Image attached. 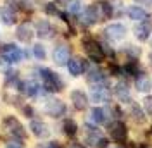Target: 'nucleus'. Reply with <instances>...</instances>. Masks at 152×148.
<instances>
[{
    "mask_svg": "<svg viewBox=\"0 0 152 148\" xmlns=\"http://www.w3.org/2000/svg\"><path fill=\"white\" fill-rule=\"evenodd\" d=\"M124 54H128L132 59H138V57H140V54H142V50H140V46L126 45V46H124Z\"/></svg>",
    "mask_w": 152,
    "mask_h": 148,
    "instance_id": "nucleus-28",
    "label": "nucleus"
},
{
    "mask_svg": "<svg viewBox=\"0 0 152 148\" xmlns=\"http://www.w3.org/2000/svg\"><path fill=\"white\" fill-rule=\"evenodd\" d=\"M52 59L57 65H67L69 59H71V50L67 45H57L52 52Z\"/></svg>",
    "mask_w": 152,
    "mask_h": 148,
    "instance_id": "nucleus-10",
    "label": "nucleus"
},
{
    "mask_svg": "<svg viewBox=\"0 0 152 148\" xmlns=\"http://www.w3.org/2000/svg\"><path fill=\"white\" fill-rule=\"evenodd\" d=\"M43 110L47 115L54 117V119H59L66 114V103L62 102L61 98H47L45 103H43Z\"/></svg>",
    "mask_w": 152,
    "mask_h": 148,
    "instance_id": "nucleus-6",
    "label": "nucleus"
},
{
    "mask_svg": "<svg viewBox=\"0 0 152 148\" xmlns=\"http://www.w3.org/2000/svg\"><path fill=\"white\" fill-rule=\"evenodd\" d=\"M5 148H23V145H21V141H19V139H16V141H12V143L9 141Z\"/></svg>",
    "mask_w": 152,
    "mask_h": 148,
    "instance_id": "nucleus-32",
    "label": "nucleus"
},
{
    "mask_svg": "<svg viewBox=\"0 0 152 148\" xmlns=\"http://www.w3.org/2000/svg\"><path fill=\"white\" fill-rule=\"evenodd\" d=\"M23 112L26 114V117H33V109H31L29 105H24V107H23Z\"/></svg>",
    "mask_w": 152,
    "mask_h": 148,
    "instance_id": "nucleus-34",
    "label": "nucleus"
},
{
    "mask_svg": "<svg viewBox=\"0 0 152 148\" xmlns=\"http://www.w3.org/2000/svg\"><path fill=\"white\" fill-rule=\"evenodd\" d=\"M149 62H151V64H152V52H151V54H149Z\"/></svg>",
    "mask_w": 152,
    "mask_h": 148,
    "instance_id": "nucleus-37",
    "label": "nucleus"
},
{
    "mask_svg": "<svg viewBox=\"0 0 152 148\" xmlns=\"http://www.w3.org/2000/svg\"><path fill=\"white\" fill-rule=\"evenodd\" d=\"M45 12H47L48 16H62L61 12H59V9H57V5H54V4H45Z\"/></svg>",
    "mask_w": 152,
    "mask_h": 148,
    "instance_id": "nucleus-30",
    "label": "nucleus"
},
{
    "mask_svg": "<svg viewBox=\"0 0 152 148\" xmlns=\"http://www.w3.org/2000/svg\"><path fill=\"white\" fill-rule=\"evenodd\" d=\"M33 55L37 57L38 60H45V57H47V50H45V46L42 45V43H37V45L33 46Z\"/></svg>",
    "mask_w": 152,
    "mask_h": 148,
    "instance_id": "nucleus-27",
    "label": "nucleus"
},
{
    "mask_svg": "<svg viewBox=\"0 0 152 148\" xmlns=\"http://www.w3.org/2000/svg\"><path fill=\"white\" fill-rule=\"evenodd\" d=\"M81 46H83V52L86 54V57L95 62V64H100V62H104L105 60V52H104V46L100 45L97 40L94 38L86 36L81 40Z\"/></svg>",
    "mask_w": 152,
    "mask_h": 148,
    "instance_id": "nucleus-2",
    "label": "nucleus"
},
{
    "mask_svg": "<svg viewBox=\"0 0 152 148\" xmlns=\"http://www.w3.org/2000/svg\"><path fill=\"white\" fill-rule=\"evenodd\" d=\"M95 147H97V148H107V147H109V139L104 138V136H100L99 141L95 143Z\"/></svg>",
    "mask_w": 152,
    "mask_h": 148,
    "instance_id": "nucleus-31",
    "label": "nucleus"
},
{
    "mask_svg": "<svg viewBox=\"0 0 152 148\" xmlns=\"http://www.w3.org/2000/svg\"><path fill=\"white\" fill-rule=\"evenodd\" d=\"M67 12L75 14V16H80L83 12V5L80 0H67Z\"/></svg>",
    "mask_w": 152,
    "mask_h": 148,
    "instance_id": "nucleus-26",
    "label": "nucleus"
},
{
    "mask_svg": "<svg viewBox=\"0 0 152 148\" xmlns=\"http://www.w3.org/2000/svg\"><path fill=\"white\" fill-rule=\"evenodd\" d=\"M151 46H152V38H151Z\"/></svg>",
    "mask_w": 152,
    "mask_h": 148,
    "instance_id": "nucleus-39",
    "label": "nucleus"
},
{
    "mask_svg": "<svg viewBox=\"0 0 152 148\" xmlns=\"http://www.w3.org/2000/svg\"><path fill=\"white\" fill-rule=\"evenodd\" d=\"M128 35V29L124 24L121 22H111V24H107L104 29V36L111 41V43H121L124 38Z\"/></svg>",
    "mask_w": 152,
    "mask_h": 148,
    "instance_id": "nucleus-5",
    "label": "nucleus"
},
{
    "mask_svg": "<svg viewBox=\"0 0 152 148\" xmlns=\"http://www.w3.org/2000/svg\"><path fill=\"white\" fill-rule=\"evenodd\" d=\"M135 88H137V91H138V93H149L152 90L151 78H149L147 74L140 73L137 78H135Z\"/></svg>",
    "mask_w": 152,
    "mask_h": 148,
    "instance_id": "nucleus-19",
    "label": "nucleus"
},
{
    "mask_svg": "<svg viewBox=\"0 0 152 148\" xmlns=\"http://www.w3.org/2000/svg\"><path fill=\"white\" fill-rule=\"evenodd\" d=\"M47 148H59V145H57L56 141H52V143H50V145H48Z\"/></svg>",
    "mask_w": 152,
    "mask_h": 148,
    "instance_id": "nucleus-36",
    "label": "nucleus"
},
{
    "mask_svg": "<svg viewBox=\"0 0 152 148\" xmlns=\"http://www.w3.org/2000/svg\"><path fill=\"white\" fill-rule=\"evenodd\" d=\"M109 136L114 139V141H118V143H123L126 136H128V128H126V124H124L123 120H113L111 124H109Z\"/></svg>",
    "mask_w": 152,
    "mask_h": 148,
    "instance_id": "nucleus-8",
    "label": "nucleus"
},
{
    "mask_svg": "<svg viewBox=\"0 0 152 148\" xmlns=\"http://www.w3.org/2000/svg\"><path fill=\"white\" fill-rule=\"evenodd\" d=\"M123 73L126 76H138V74L142 73L140 71V62L137 60V59H130V60H126V64L123 65Z\"/></svg>",
    "mask_w": 152,
    "mask_h": 148,
    "instance_id": "nucleus-21",
    "label": "nucleus"
},
{
    "mask_svg": "<svg viewBox=\"0 0 152 148\" xmlns=\"http://www.w3.org/2000/svg\"><path fill=\"white\" fill-rule=\"evenodd\" d=\"M142 103H143V110H145V114L152 117V96L151 95H147V96L143 98Z\"/></svg>",
    "mask_w": 152,
    "mask_h": 148,
    "instance_id": "nucleus-29",
    "label": "nucleus"
},
{
    "mask_svg": "<svg viewBox=\"0 0 152 148\" xmlns=\"http://www.w3.org/2000/svg\"><path fill=\"white\" fill-rule=\"evenodd\" d=\"M130 115H132V119L135 120V122H140V124H143L145 119H147V115H145L143 109H140V105L135 103V102L130 103Z\"/></svg>",
    "mask_w": 152,
    "mask_h": 148,
    "instance_id": "nucleus-22",
    "label": "nucleus"
},
{
    "mask_svg": "<svg viewBox=\"0 0 152 148\" xmlns=\"http://www.w3.org/2000/svg\"><path fill=\"white\" fill-rule=\"evenodd\" d=\"M126 16L132 19V21H135V22H143V21H147L149 19V12L143 9V7H140V5H128L126 7Z\"/></svg>",
    "mask_w": 152,
    "mask_h": 148,
    "instance_id": "nucleus-11",
    "label": "nucleus"
},
{
    "mask_svg": "<svg viewBox=\"0 0 152 148\" xmlns=\"http://www.w3.org/2000/svg\"><path fill=\"white\" fill-rule=\"evenodd\" d=\"M109 88H107V83H100V84H92V91H90V98L92 102L95 103H105L109 102Z\"/></svg>",
    "mask_w": 152,
    "mask_h": 148,
    "instance_id": "nucleus-9",
    "label": "nucleus"
},
{
    "mask_svg": "<svg viewBox=\"0 0 152 148\" xmlns=\"http://www.w3.org/2000/svg\"><path fill=\"white\" fill-rule=\"evenodd\" d=\"M40 79H42L43 88L50 93H57L64 88V81L52 69H40Z\"/></svg>",
    "mask_w": 152,
    "mask_h": 148,
    "instance_id": "nucleus-3",
    "label": "nucleus"
},
{
    "mask_svg": "<svg viewBox=\"0 0 152 148\" xmlns=\"http://www.w3.org/2000/svg\"><path fill=\"white\" fill-rule=\"evenodd\" d=\"M62 133L66 134V136H75L76 133H78V124H76V120L73 119H66L62 122Z\"/></svg>",
    "mask_w": 152,
    "mask_h": 148,
    "instance_id": "nucleus-25",
    "label": "nucleus"
},
{
    "mask_svg": "<svg viewBox=\"0 0 152 148\" xmlns=\"http://www.w3.org/2000/svg\"><path fill=\"white\" fill-rule=\"evenodd\" d=\"M81 14H83V22L90 26V24H95V22L111 19L114 16V9L109 4V0H99L92 5H88L85 12H81Z\"/></svg>",
    "mask_w": 152,
    "mask_h": 148,
    "instance_id": "nucleus-1",
    "label": "nucleus"
},
{
    "mask_svg": "<svg viewBox=\"0 0 152 148\" xmlns=\"http://www.w3.org/2000/svg\"><path fill=\"white\" fill-rule=\"evenodd\" d=\"M16 12L14 9H10V5H4L0 7V22L5 24V26H10V24H16Z\"/></svg>",
    "mask_w": 152,
    "mask_h": 148,
    "instance_id": "nucleus-20",
    "label": "nucleus"
},
{
    "mask_svg": "<svg viewBox=\"0 0 152 148\" xmlns=\"http://www.w3.org/2000/svg\"><path fill=\"white\" fill-rule=\"evenodd\" d=\"M69 148H86L85 145H81V143H71V147Z\"/></svg>",
    "mask_w": 152,
    "mask_h": 148,
    "instance_id": "nucleus-35",
    "label": "nucleus"
},
{
    "mask_svg": "<svg viewBox=\"0 0 152 148\" xmlns=\"http://www.w3.org/2000/svg\"><path fill=\"white\" fill-rule=\"evenodd\" d=\"M114 95L121 100L123 103H132L133 100L130 98V86L126 81H119V83L114 86Z\"/></svg>",
    "mask_w": 152,
    "mask_h": 148,
    "instance_id": "nucleus-18",
    "label": "nucleus"
},
{
    "mask_svg": "<svg viewBox=\"0 0 152 148\" xmlns=\"http://www.w3.org/2000/svg\"><path fill=\"white\" fill-rule=\"evenodd\" d=\"M86 81L90 84H100V83H107V76L102 69H99V67H92V69H88V73H86Z\"/></svg>",
    "mask_w": 152,
    "mask_h": 148,
    "instance_id": "nucleus-17",
    "label": "nucleus"
},
{
    "mask_svg": "<svg viewBox=\"0 0 152 148\" xmlns=\"http://www.w3.org/2000/svg\"><path fill=\"white\" fill-rule=\"evenodd\" d=\"M29 129H31V133H33L38 139H43V138H48V136H50V128H48L47 122H43V120L33 119L31 124H29Z\"/></svg>",
    "mask_w": 152,
    "mask_h": 148,
    "instance_id": "nucleus-13",
    "label": "nucleus"
},
{
    "mask_svg": "<svg viewBox=\"0 0 152 148\" xmlns=\"http://www.w3.org/2000/svg\"><path fill=\"white\" fill-rule=\"evenodd\" d=\"M67 71L69 74L73 76V78H78V76H81L83 71H88V65H86L85 60H81V59H69V62H67Z\"/></svg>",
    "mask_w": 152,
    "mask_h": 148,
    "instance_id": "nucleus-16",
    "label": "nucleus"
},
{
    "mask_svg": "<svg viewBox=\"0 0 152 148\" xmlns=\"http://www.w3.org/2000/svg\"><path fill=\"white\" fill-rule=\"evenodd\" d=\"M137 2V5H145V7H152V0H135Z\"/></svg>",
    "mask_w": 152,
    "mask_h": 148,
    "instance_id": "nucleus-33",
    "label": "nucleus"
},
{
    "mask_svg": "<svg viewBox=\"0 0 152 148\" xmlns=\"http://www.w3.org/2000/svg\"><path fill=\"white\" fill-rule=\"evenodd\" d=\"M107 112L102 109V107H94L92 112H90V119L94 120L95 124H104L105 120H107V115H105Z\"/></svg>",
    "mask_w": 152,
    "mask_h": 148,
    "instance_id": "nucleus-24",
    "label": "nucleus"
},
{
    "mask_svg": "<svg viewBox=\"0 0 152 148\" xmlns=\"http://www.w3.org/2000/svg\"><path fill=\"white\" fill-rule=\"evenodd\" d=\"M69 98H71L76 110H85L88 107V95L83 90H73L69 93Z\"/></svg>",
    "mask_w": 152,
    "mask_h": 148,
    "instance_id": "nucleus-12",
    "label": "nucleus"
},
{
    "mask_svg": "<svg viewBox=\"0 0 152 148\" xmlns=\"http://www.w3.org/2000/svg\"><path fill=\"white\" fill-rule=\"evenodd\" d=\"M2 128L5 129L7 134H10V138H16L19 141H24L26 139V131H24V126L19 122L18 117L14 115H5L4 120H2Z\"/></svg>",
    "mask_w": 152,
    "mask_h": 148,
    "instance_id": "nucleus-4",
    "label": "nucleus"
},
{
    "mask_svg": "<svg viewBox=\"0 0 152 148\" xmlns=\"http://www.w3.org/2000/svg\"><path fill=\"white\" fill-rule=\"evenodd\" d=\"M138 148H149V147H147L145 143H142V145H140V147H138Z\"/></svg>",
    "mask_w": 152,
    "mask_h": 148,
    "instance_id": "nucleus-38",
    "label": "nucleus"
},
{
    "mask_svg": "<svg viewBox=\"0 0 152 148\" xmlns=\"http://www.w3.org/2000/svg\"><path fill=\"white\" fill-rule=\"evenodd\" d=\"M33 36H35V31H33L29 22H23L16 29V38H18L19 41H23V43H31Z\"/></svg>",
    "mask_w": 152,
    "mask_h": 148,
    "instance_id": "nucleus-15",
    "label": "nucleus"
},
{
    "mask_svg": "<svg viewBox=\"0 0 152 148\" xmlns=\"http://www.w3.org/2000/svg\"><path fill=\"white\" fill-rule=\"evenodd\" d=\"M52 24L48 22L47 19H43V21H38L37 24V35L40 38H50L52 36Z\"/></svg>",
    "mask_w": 152,
    "mask_h": 148,
    "instance_id": "nucleus-23",
    "label": "nucleus"
},
{
    "mask_svg": "<svg viewBox=\"0 0 152 148\" xmlns=\"http://www.w3.org/2000/svg\"><path fill=\"white\" fill-rule=\"evenodd\" d=\"M24 55H26V54H24V52H23L19 46L12 45V43L2 46V59H4L5 62H9V64H16V62H21Z\"/></svg>",
    "mask_w": 152,
    "mask_h": 148,
    "instance_id": "nucleus-7",
    "label": "nucleus"
},
{
    "mask_svg": "<svg viewBox=\"0 0 152 148\" xmlns=\"http://www.w3.org/2000/svg\"><path fill=\"white\" fill-rule=\"evenodd\" d=\"M151 33H152V24L147 22V21L138 22V24L135 26V29H133V35H135V38H137L140 43L147 41V40L151 38Z\"/></svg>",
    "mask_w": 152,
    "mask_h": 148,
    "instance_id": "nucleus-14",
    "label": "nucleus"
}]
</instances>
